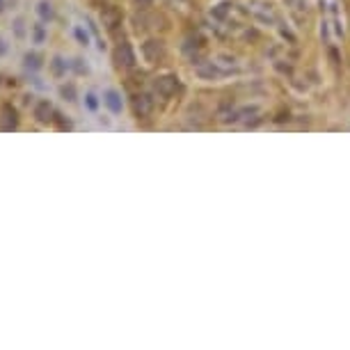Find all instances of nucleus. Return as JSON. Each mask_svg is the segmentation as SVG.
Wrapping results in <instances>:
<instances>
[{
    "mask_svg": "<svg viewBox=\"0 0 350 350\" xmlns=\"http://www.w3.org/2000/svg\"><path fill=\"white\" fill-rule=\"evenodd\" d=\"M195 73H197L199 78H204V80H213V78L220 76L218 67H213V62H201L199 67L195 69Z\"/></svg>",
    "mask_w": 350,
    "mask_h": 350,
    "instance_id": "6e6552de",
    "label": "nucleus"
},
{
    "mask_svg": "<svg viewBox=\"0 0 350 350\" xmlns=\"http://www.w3.org/2000/svg\"><path fill=\"white\" fill-rule=\"evenodd\" d=\"M3 9H5V3H3V0H0V12H3Z\"/></svg>",
    "mask_w": 350,
    "mask_h": 350,
    "instance_id": "aec40b11",
    "label": "nucleus"
},
{
    "mask_svg": "<svg viewBox=\"0 0 350 350\" xmlns=\"http://www.w3.org/2000/svg\"><path fill=\"white\" fill-rule=\"evenodd\" d=\"M133 112H135L137 119H147V117L154 112V98H151L149 94L133 96Z\"/></svg>",
    "mask_w": 350,
    "mask_h": 350,
    "instance_id": "7ed1b4c3",
    "label": "nucleus"
},
{
    "mask_svg": "<svg viewBox=\"0 0 350 350\" xmlns=\"http://www.w3.org/2000/svg\"><path fill=\"white\" fill-rule=\"evenodd\" d=\"M103 101H106V106L110 108L112 112H121V96L117 94L115 90H108L106 94H103Z\"/></svg>",
    "mask_w": 350,
    "mask_h": 350,
    "instance_id": "1a4fd4ad",
    "label": "nucleus"
},
{
    "mask_svg": "<svg viewBox=\"0 0 350 350\" xmlns=\"http://www.w3.org/2000/svg\"><path fill=\"white\" fill-rule=\"evenodd\" d=\"M0 83H3V76H0Z\"/></svg>",
    "mask_w": 350,
    "mask_h": 350,
    "instance_id": "412c9836",
    "label": "nucleus"
},
{
    "mask_svg": "<svg viewBox=\"0 0 350 350\" xmlns=\"http://www.w3.org/2000/svg\"><path fill=\"white\" fill-rule=\"evenodd\" d=\"M87 106H90L92 110L96 108V96H94V94H87Z\"/></svg>",
    "mask_w": 350,
    "mask_h": 350,
    "instance_id": "f3484780",
    "label": "nucleus"
},
{
    "mask_svg": "<svg viewBox=\"0 0 350 350\" xmlns=\"http://www.w3.org/2000/svg\"><path fill=\"white\" fill-rule=\"evenodd\" d=\"M53 121H57V128H60V131H71V121H64L62 115H57V112H55V119Z\"/></svg>",
    "mask_w": 350,
    "mask_h": 350,
    "instance_id": "2eb2a0df",
    "label": "nucleus"
},
{
    "mask_svg": "<svg viewBox=\"0 0 350 350\" xmlns=\"http://www.w3.org/2000/svg\"><path fill=\"white\" fill-rule=\"evenodd\" d=\"M32 37H34V44H42L44 39H46V30H44V26H34Z\"/></svg>",
    "mask_w": 350,
    "mask_h": 350,
    "instance_id": "ddd939ff",
    "label": "nucleus"
},
{
    "mask_svg": "<svg viewBox=\"0 0 350 350\" xmlns=\"http://www.w3.org/2000/svg\"><path fill=\"white\" fill-rule=\"evenodd\" d=\"M154 0H135V5H140V7H147V5H151Z\"/></svg>",
    "mask_w": 350,
    "mask_h": 350,
    "instance_id": "6ab92c4d",
    "label": "nucleus"
},
{
    "mask_svg": "<svg viewBox=\"0 0 350 350\" xmlns=\"http://www.w3.org/2000/svg\"><path fill=\"white\" fill-rule=\"evenodd\" d=\"M101 21H103V26H106L108 30L115 32L117 28L121 26V12L117 7H106L101 12Z\"/></svg>",
    "mask_w": 350,
    "mask_h": 350,
    "instance_id": "0eeeda50",
    "label": "nucleus"
},
{
    "mask_svg": "<svg viewBox=\"0 0 350 350\" xmlns=\"http://www.w3.org/2000/svg\"><path fill=\"white\" fill-rule=\"evenodd\" d=\"M142 55H145L147 62H158L162 60V55H165V46H162V42L158 39H149V42L142 44Z\"/></svg>",
    "mask_w": 350,
    "mask_h": 350,
    "instance_id": "20e7f679",
    "label": "nucleus"
},
{
    "mask_svg": "<svg viewBox=\"0 0 350 350\" xmlns=\"http://www.w3.org/2000/svg\"><path fill=\"white\" fill-rule=\"evenodd\" d=\"M176 87H179V78L172 76V73H167V76H158L154 80V90L158 92L162 98H170L176 92Z\"/></svg>",
    "mask_w": 350,
    "mask_h": 350,
    "instance_id": "f03ea898",
    "label": "nucleus"
},
{
    "mask_svg": "<svg viewBox=\"0 0 350 350\" xmlns=\"http://www.w3.org/2000/svg\"><path fill=\"white\" fill-rule=\"evenodd\" d=\"M32 117L39 124H51V121L55 119V110H53V106L48 101H39L32 110Z\"/></svg>",
    "mask_w": 350,
    "mask_h": 350,
    "instance_id": "423d86ee",
    "label": "nucleus"
},
{
    "mask_svg": "<svg viewBox=\"0 0 350 350\" xmlns=\"http://www.w3.org/2000/svg\"><path fill=\"white\" fill-rule=\"evenodd\" d=\"M51 69L55 76H62V73H67V62H64L62 57H55V60L51 62Z\"/></svg>",
    "mask_w": 350,
    "mask_h": 350,
    "instance_id": "9b49d317",
    "label": "nucleus"
},
{
    "mask_svg": "<svg viewBox=\"0 0 350 350\" xmlns=\"http://www.w3.org/2000/svg\"><path fill=\"white\" fill-rule=\"evenodd\" d=\"M0 128L7 133L18 128V112L12 103H3V108H0Z\"/></svg>",
    "mask_w": 350,
    "mask_h": 350,
    "instance_id": "f257e3e1",
    "label": "nucleus"
},
{
    "mask_svg": "<svg viewBox=\"0 0 350 350\" xmlns=\"http://www.w3.org/2000/svg\"><path fill=\"white\" fill-rule=\"evenodd\" d=\"M60 92H62V96L67 98V101H76V90H73V85H64Z\"/></svg>",
    "mask_w": 350,
    "mask_h": 350,
    "instance_id": "4468645a",
    "label": "nucleus"
},
{
    "mask_svg": "<svg viewBox=\"0 0 350 350\" xmlns=\"http://www.w3.org/2000/svg\"><path fill=\"white\" fill-rule=\"evenodd\" d=\"M26 67L28 69H39L42 67V57H39L37 53H28L26 55Z\"/></svg>",
    "mask_w": 350,
    "mask_h": 350,
    "instance_id": "f8f14e48",
    "label": "nucleus"
},
{
    "mask_svg": "<svg viewBox=\"0 0 350 350\" xmlns=\"http://www.w3.org/2000/svg\"><path fill=\"white\" fill-rule=\"evenodd\" d=\"M224 14H227V5H218V9H215V16L222 18Z\"/></svg>",
    "mask_w": 350,
    "mask_h": 350,
    "instance_id": "dca6fc26",
    "label": "nucleus"
},
{
    "mask_svg": "<svg viewBox=\"0 0 350 350\" xmlns=\"http://www.w3.org/2000/svg\"><path fill=\"white\" fill-rule=\"evenodd\" d=\"M39 16H42V21H53V16H55V12H53V5L48 3V0H42L37 7Z\"/></svg>",
    "mask_w": 350,
    "mask_h": 350,
    "instance_id": "9d476101",
    "label": "nucleus"
},
{
    "mask_svg": "<svg viewBox=\"0 0 350 350\" xmlns=\"http://www.w3.org/2000/svg\"><path fill=\"white\" fill-rule=\"evenodd\" d=\"M76 34H78V39H80L83 44H87V34H85V32H83V30H76Z\"/></svg>",
    "mask_w": 350,
    "mask_h": 350,
    "instance_id": "a211bd4d",
    "label": "nucleus"
},
{
    "mask_svg": "<svg viewBox=\"0 0 350 350\" xmlns=\"http://www.w3.org/2000/svg\"><path fill=\"white\" fill-rule=\"evenodd\" d=\"M115 62H117V67H124V69H128V67H133V64H135V53H133L131 44L121 42L119 46L115 48Z\"/></svg>",
    "mask_w": 350,
    "mask_h": 350,
    "instance_id": "39448f33",
    "label": "nucleus"
}]
</instances>
